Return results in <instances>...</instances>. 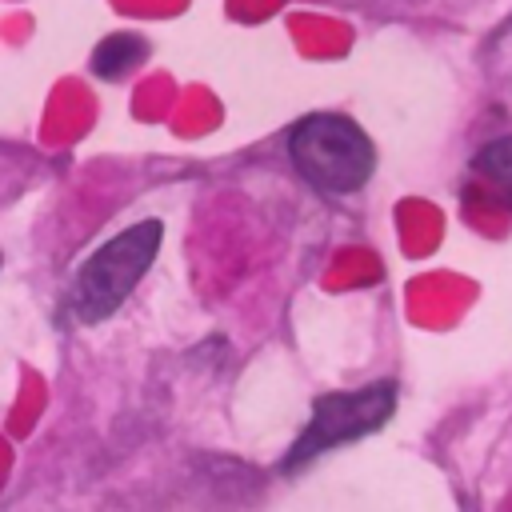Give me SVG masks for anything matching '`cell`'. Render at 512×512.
I'll use <instances>...</instances> for the list:
<instances>
[{
    "label": "cell",
    "instance_id": "6da1fadb",
    "mask_svg": "<svg viewBox=\"0 0 512 512\" xmlns=\"http://www.w3.org/2000/svg\"><path fill=\"white\" fill-rule=\"evenodd\" d=\"M288 156L296 172L324 196H352L376 172V144L340 112H312L288 128Z\"/></svg>",
    "mask_w": 512,
    "mask_h": 512
},
{
    "label": "cell",
    "instance_id": "7a4b0ae2",
    "mask_svg": "<svg viewBox=\"0 0 512 512\" xmlns=\"http://www.w3.org/2000/svg\"><path fill=\"white\" fill-rule=\"evenodd\" d=\"M164 240V224L160 220H140L124 232H116L112 240H104L76 272L72 292H68V312L80 324H100L108 320L128 292L140 284V276L152 268L156 252Z\"/></svg>",
    "mask_w": 512,
    "mask_h": 512
},
{
    "label": "cell",
    "instance_id": "3957f363",
    "mask_svg": "<svg viewBox=\"0 0 512 512\" xmlns=\"http://www.w3.org/2000/svg\"><path fill=\"white\" fill-rule=\"evenodd\" d=\"M392 408H396V384L392 380H372V384H364L356 392H324V396H316L312 416H308L304 432L296 436V444L288 448L280 468L296 472L308 460H316L320 452L384 428Z\"/></svg>",
    "mask_w": 512,
    "mask_h": 512
},
{
    "label": "cell",
    "instance_id": "277c9868",
    "mask_svg": "<svg viewBox=\"0 0 512 512\" xmlns=\"http://www.w3.org/2000/svg\"><path fill=\"white\" fill-rule=\"evenodd\" d=\"M144 56H148V40L140 32H112L92 48V72L100 80H120L136 64H144Z\"/></svg>",
    "mask_w": 512,
    "mask_h": 512
},
{
    "label": "cell",
    "instance_id": "5b68a950",
    "mask_svg": "<svg viewBox=\"0 0 512 512\" xmlns=\"http://www.w3.org/2000/svg\"><path fill=\"white\" fill-rule=\"evenodd\" d=\"M472 176L488 188V196L512 208V136H496L480 144V152L472 156Z\"/></svg>",
    "mask_w": 512,
    "mask_h": 512
}]
</instances>
